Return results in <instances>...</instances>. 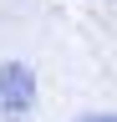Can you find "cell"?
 <instances>
[{"mask_svg": "<svg viewBox=\"0 0 117 122\" xmlns=\"http://www.w3.org/2000/svg\"><path fill=\"white\" fill-rule=\"evenodd\" d=\"M31 102H36V76H31V66L10 61V66L0 71V112H25Z\"/></svg>", "mask_w": 117, "mask_h": 122, "instance_id": "1", "label": "cell"}, {"mask_svg": "<svg viewBox=\"0 0 117 122\" xmlns=\"http://www.w3.org/2000/svg\"><path fill=\"white\" fill-rule=\"evenodd\" d=\"M81 122H117V117H81Z\"/></svg>", "mask_w": 117, "mask_h": 122, "instance_id": "2", "label": "cell"}]
</instances>
